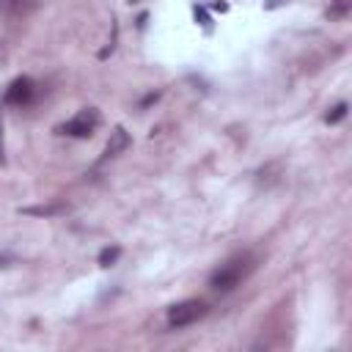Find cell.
Listing matches in <instances>:
<instances>
[{"instance_id":"cell-5","label":"cell","mask_w":352,"mask_h":352,"mask_svg":"<svg viewBox=\"0 0 352 352\" xmlns=\"http://www.w3.org/2000/svg\"><path fill=\"white\" fill-rule=\"evenodd\" d=\"M126 146H129V132H126L124 126H116V129L110 132L107 143H104V160L118 157L121 151H126Z\"/></svg>"},{"instance_id":"cell-6","label":"cell","mask_w":352,"mask_h":352,"mask_svg":"<svg viewBox=\"0 0 352 352\" xmlns=\"http://www.w3.org/2000/svg\"><path fill=\"white\" fill-rule=\"evenodd\" d=\"M41 6V0H8V8L14 16H28Z\"/></svg>"},{"instance_id":"cell-8","label":"cell","mask_w":352,"mask_h":352,"mask_svg":"<svg viewBox=\"0 0 352 352\" xmlns=\"http://www.w3.org/2000/svg\"><path fill=\"white\" fill-rule=\"evenodd\" d=\"M346 110H349V107H346V102H338L336 107H330V110L324 113V121H327V124H338V121H344V118H346Z\"/></svg>"},{"instance_id":"cell-3","label":"cell","mask_w":352,"mask_h":352,"mask_svg":"<svg viewBox=\"0 0 352 352\" xmlns=\"http://www.w3.org/2000/svg\"><path fill=\"white\" fill-rule=\"evenodd\" d=\"M99 110L96 107H82L77 116H72L58 132H63V135H69V138H91L94 132H96V126H99Z\"/></svg>"},{"instance_id":"cell-2","label":"cell","mask_w":352,"mask_h":352,"mask_svg":"<svg viewBox=\"0 0 352 352\" xmlns=\"http://www.w3.org/2000/svg\"><path fill=\"white\" fill-rule=\"evenodd\" d=\"M206 311H209L206 300H198V297H192V300H182V302H173V305L168 308V327H170V330L190 327V324H195L198 319H204V316H206Z\"/></svg>"},{"instance_id":"cell-10","label":"cell","mask_w":352,"mask_h":352,"mask_svg":"<svg viewBox=\"0 0 352 352\" xmlns=\"http://www.w3.org/2000/svg\"><path fill=\"white\" fill-rule=\"evenodd\" d=\"M66 206H30V209H25L28 214H55V212H63Z\"/></svg>"},{"instance_id":"cell-7","label":"cell","mask_w":352,"mask_h":352,"mask_svg":"<svg viewBox=\"0 0 352 352\" xmlns=\"http://www.w3.org/2000/svg\"><path fill=\"white\" fill-rule=\"evenodd\" d=\"M352 11V0H333L327 8V19H346Z\"/></svg>"},{"instance_id":"cell-4","label":"cell","mask_w":352,"mask_h":352,"mask_svg":"<svg viewBox=\"0 0 352 352\" xmlns=\"http://www.w3.org/2000/svg\"><path fill=\"white\" fill-rule=\"evenodd\" d=\"M33 96H36V82L30 80V77H16V80H11V85L6 88V104H14V107H25V104H30L33 102Z\"/></svg>"},{"instance_id":"cell-11","label":"cell","mask_w":352,"mask_h":352,"mask_svg":"<svg viewBox=\"0 0 352 352\" xmlns=\"http://www.w3.org/2000/svg\"><path fill=\"white\" fill-rule=\"evenodd\" d=\"M6 160V154H3V118H0V162Z\"/></svg>"},{"instance_id":"cell-9","label":"cell","mask_w":352,"mask_h":352,"mask_svg":"<svg viewBox=\"0 0 352 352\" xmlns=\"http://www.w3.org/2000/svg\"><path fill=\"white\" fill-rule=\"evenodd\" d=\"M118 256H121V248H118V245H113V248H104V250L99 253V264H102V267H110V264H113Z\"/></svg>"},{"instance_id":"cell-12","label":"cell","mask_w":352,"mask_h":352,"mask_svg":"<svg viewBox=\"0 0 352 352\" xmlns=\"http://www.w3.org/2000/svg\"><path fill=\"white\" fill-rule=\"evenodd\" d=\"M132 3H138V0H132Z\"/></svg>"},{"instance_id":"cell-1","label":"cell","mask_w":352,"mask_h":352,"mask_svg":"<svg viewBox=\"0 0 352 352\" xmlns=\"http://www.w3.org/2000/svg\"><path fill=\"white\" fill-rule=\"evenodd\" d=\"M253 267H256V258H253L250 253H236V256L226 258V261L212 272L209 286H212L214 292H220V294H228V292H234L236 286H242V280L253 272Z\"/></svg>"}]
</instances>
